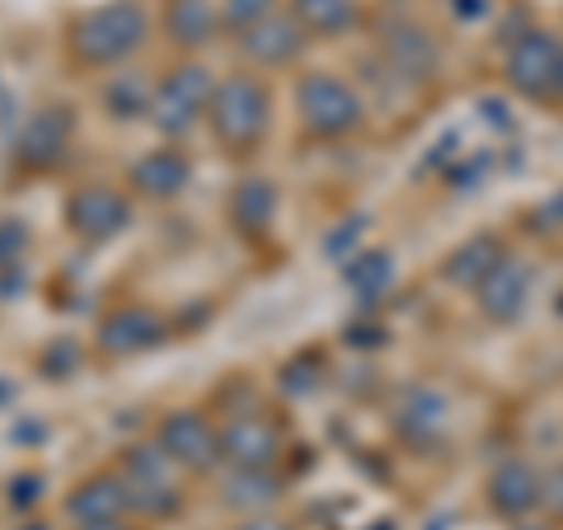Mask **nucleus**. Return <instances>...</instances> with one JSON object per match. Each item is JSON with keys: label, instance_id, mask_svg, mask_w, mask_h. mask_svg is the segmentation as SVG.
<instances>
[{"label": "nucleus", "instance_id": "nucleus-1", "mask_svg": "<svg viewBox=\"0 0 563 530\" xmlns=\"http://www.w3.org/2000/svg\"><path fill=\"white\" fill-rule=\"evenodd\" d=\"M207 132L225 161H254L273 132V90L254 70H231L217 80L207 109Z\"/></svg>", "mask_w": 563, "mask_h": 530}, {"label": "nucleus", "instance_id": "nucleus-2", "mask_svg": "<svg viewBox=\"0 0 563 530\" xmlns=\"http://www.w3.org/2000/svg\"><path fill=\"white\" fill-rule=\"evenodd\" d=\"M151 38V14L141 0H103L66 24V52L80 70H109L132 62Z\"/></svg>", "mask_w": 563, "mask_h": 530}, {"label": "nucleus", "instance_id": "nucleus-3", "mask_svg": "<svg viewBox=\"0 0 563 530\" xmlns=\"http://www.w3.org/2000/svg\"><path fill=\"white\" fill-rule=\"evenodd\" d=\"M362 118H366L362 95L343 76H333V70H306L296 80V122H301L306 141H320V146L347 141L362 128Z\"/></svg>", "mask_w": 563, "mask_h": 530}, {"label": "nucleus", "instance_id": "nucleus-4", "mask_svg": "<svg viewBox=\"0 0 563 530\" xmlns=\"http://www.w3.org/2000/svg\"><path fill=\"white\" fill-rule=\"evenodd\" d=\"M217 70L198 57L174 62L161 80H155V99H151V128L165 141L188 136L198 122H207L211 95H217Z\"/></svg>", "mask_w": 563, "mask_h": 530}, {"label": "nucleus", "instance_id": "nucleus-5", "mask_svg": "<svg viewBox=\"0 0 563 530\" xmlns=\"http://www.w3.org/2000/svg\"><path fill=\"white\" fill-rule=\"evenodd\" d=\"M122 474V484H128V498H132V517H179V507H184V493L179 484H174V465L169 455L155 446V437L151 441H136V446H122L118 455V465Z\"/></svg>", "mask_w": 563, "mask_h": 530}, {"label": "nucleus", "instance_id": "nucleus-6", "mask_svg": "<svg viewBox=\"0 0 563 530\" xmlns=\"http://www.w3.org/2000/svg\"><path fill=\"white\" fill-rule=\"evenodd\" d=\"M559 66H563V43L550 29H526L512 38L503 57V80L507 90L521 99H550L559 90Z\"/></svg>", "mask_w": 563, "mask_h": 530}, {"label": "nucleus", "instance_id": "nucleus-7", "mask_svg": "<svg viewBox=\"0 0 563 530\" xmlns=\"http://www.w3.org/2000/svg\"><path fill=\"white\" fill-rule=\"evenodd\" d=\"M132 225V198L113 184H80L66 198V231L90 250L113 244Z\"/></svg>", "mask_w": 563, "mask_h": 530}, {"label": "nucleus", "instance_id": "nucleus-8", "mask_svg": "<svg viewBox=\"0 0 563 530\" xmlns=\"http://www.w3.org/2000/svg\"><path fill=\"white\" fill-rule=\"evenodd\" d=\"M169 343V320L155 306H141V300H122L95 329V347L99 357L109 362H128L141 357V352H155Z\"/></svg>", "mask_w": 563, "mask_h": 530}, {"label": "nucleus", "instance_id": "nucleus-9", "mask_svg": "<svg viewBox=\"0 0 563 530\" xmlns=\"http://www.w3.org/2000/svg\"><path fill=\"white\" fill-rule=\"evenodd\" d=\"M155 446L188 474H211L221 461V428L198 409H169L155 422Z\"/></svg>", "mask_w": 563, "mask_h": 530}, {"label": "nucleus", "instance_id": "nucleus-10", "mask_svg": "<svg viewBox=\"0 0 563 530\" xmlns=\"http://www.w3.org/2000/svg\"><path fill=\"white\" fill-rule=\"evenodd\" d=\"M70 132H76V113L66 103H47V109L29 113V122L14 136V165L20 174H52L66 161Z\"/></svg>", "mask_w": 563, "mask_h": 530}, {"label": "nucleus", "instance_id": "nucleus-11", "mask_svg": "<svg viewBox=\"0 0 563 530\" xmlns=\"http://www.w3.org/2000/svg\"><path fill=\"white\" fill-rule=\"evenodd\" d=\"M287 437L268 413H235L221 422V461L231 470H277Z\"/></svg>", "mask_w": 563, "mask_h": 530}, {"label": "nucleus", "instance_id": "nucleus-12", "mask_svg": "<svg viewBox=\"0 0 563 530\" xmlns=\"http://www.w3.org/2000/svg\"><path fill=\"white\" fill-rule=\"evenodd\" d=\"M235 47H240V57L250 62L254 70H287V66H296V62L306 57L310 33L291 20V10H287V5H282V10L268 14L263 24L244 29L240 38H235Z\"/></svg>", "mask_w": 563, "mask_h": 530}, {"label": "nucleus", "instance_id": "nucleus-13", "mask_svg": "<svg viewBox=\"0 0 563 530\" xmlns=\"http://www.w3.org/2000/svg\"><path fill=\"white\" fill-rule=\"evenodd\" d=\"M188 184H192V161H188V151L174 146V141L146 151L128 169V188L136 192V198H146V202H174Z\"/></svg>", "mask_w": 563, "mask_h": 530}, {"label": "nucleus", "instance_id": "nucleus-14", "mask_svg": "<svg viewBox=\"0 0 563 530\" xmlns=\"http://www.w3.org/2000/svg\"><path fill=\"white\" fill-rule=\"evenodd\" d=\"M380 57L404 80H432L437 76V43L418 20H385L380 29Z\"/></svg>", "mask_w": 563, "mask_h": 530}, {"label": "nucleus", "instance_id": "nucleus-15", "mask_svg": "<svg viewBox=\"0 0 563 530\" xmlns=\"http://www.w3.org/2000/svg\"><path fill=\"white\" fill-rule=\"evenodd\" d=\"M531 287H536L531 263H521V258L507 254L498 268H493L479 287H474V296H479V314H484V320H493V324L521 320L526 300H531Z\"/></svg>", "mask_w": 563, "mask_h": 530}, {"label": "nucleus", "instance_id": "nucleus-16", "mask_svg": "<svg viewBox=\"0 0 563 530\" xmlns=\"http://www.w3.org/2000/svg\"><path fill=\"white\" fill-rule=\"evenodd\" d=\"M161 29H165V38L184 52V57H198V52H207L225 33L217 0H165L161 5Z\"/></svg>", "mask_w": 563, "mask_h": 530}, {"label": "nucleus", "instance_id": "nucleus-17", "mask_svg": "<svg viewBox=\"0 0 563 530\" xmlns=\"http://www.w3.org/2000/svg\"><path fill=\"white\" fill-rule=\"evenodd\" d=\"M132 511L128 484H122L118 470H99L85 474V479L66 493V521L70 526H90V521H118Z\"/></svg>", "mask_w": 563, "mask_h": 530}, {"label": "nucleus", "instance_id": "nucleus-18", "mask_svg": "<svg viewBox=\"0 0 563 530\" xmlns=\"http://www.w3.org/2000/svg\"><path fill=\"white\" fill-rule=\"evenodd\" d=\"M484 498L493 507V517L503 521H526L531 511H540V470L526 461H503L488 474Z\"/></svg>", "mask_w": 563, "mask_h": 530}, {"label": "nucleus", "instance_id": "nucleus-19", "mask_svg": "<svg viewBox=\"0 0 563 530\" xmlns=\"http://www.w3.org/2000/svg\"><path fill=\"white\" fill-rule=\"evenodd\" d=\"M277 184L273 179H240L225 198V221L240 240H263L277 221Z\"/></svg>", "mask_w": 563, "mask_h": 530}, {"label": "nucleus", "instance_id": "nucleus-20", "mask_svg": "<svg viewBox=\"0 0 563 530\" xmlns=\"http://www.w3.org/2000/svg\"><path fill=\"white\" fill-rule=\"evenodd\" d=\"M395 432L409 441V446H432L437 437H442L446 428V399L442 395H432V390H404L395 399Z\"/></svg>", "mask_w": 563, "mask_h": 530}, {"label": "nucleus", "instance_id": "nucleus-21", "mask_svg": "<svg viewBox=\"0 0 563 530\" xmlns=\"http://www.w3.org/2000/svg\"><path fill=\"white\" fill-rule=\"evenodd\" d=\"M282 493H287V479L277 470H225L221 479V503L240 517H258V511L277 507Z\"/></svg>", "mask_w": 563, "mask_h": 530}, {"label": "nucleus", "instance_id": "nucleus-22", "mask_svg": "<svg viewBox=\"0 0 563 530\" xmlns=\"http://www.w3.org/2000/svg\"><path fill=\"white\" fill-rule=\"evenodd\" d=\"M291 20L310 33V43H333V38H347L352 29L362 24V5L357 0H287Z\"/></svg>", "mask_w": 563, "mask_h": 530}, {"label": "nucleus", "instance_id": "nucleus-23", "mask_svg": "<svg viewBox=\"0 0 563 530\" xmlns=\"http://www.w3.org/2000/svg\"><path fill=\"white\" fill-rule=\"evenodd\" d=\"M507 258V250H503V240L498 235H474L470 244H461L451 258H446V281L451 287H465V291H474L479 281L498 268V263Z\"/></svg>", "mask_w": 563, "mask_h": 530}, {"label": "nucleus", "instance_id": "nucleus-24", "mask_svg": "<svg viewBox=\"0 0 563 530\" xmlns=\"http://www.w3.org/2000/svg\"><path fill=\"white\" fill-rule=\"evenodd\" d=\"M151 99H155V80H146L141 70H122V76L103 85V113L113 122L151 118Z\"/></svg>", "mask_w": 563, "mask_h": 530}, {"label": "nucleus", "instance_id": "nucleus-25", "mask_svg": "<svg viewBox=\"0 0 563 530\" xmlns=\"http://www.w3.org/2000/svg\"><path fill=\"white\" fill-rule=\"evenodd\" d=\"M343 277H347V287L357 291L366 306H372V300H380L385 291L395 287V258L385 254V250L352 254V258H347V268H343Z\"/></svg>", "mask_w": 563, "mask_h": 530}, {"label": "nucleus", "instance_id": "nucleus-26", "mask_svg": "<svg viewBox=\"0 0 563 530\" xmlns=\"http://www.w3.org/2000/svg\"><path fill=\"white\" fill-rule=\"evenodd\" d=\"M221 5V29H225V38H240L244 29H254L263 24L268 14L282 10V0H217Z\"/></svg>", "mask_w": 563, "mask_h": 530}, {"label": "nucleus", "instance_id": "nucleus-27", "mask_svg": "<svg viewBox=\"0 0 563 530\" xmlns=\"http://www.w3.org/2000/svg\"><path fill=\"white\" fill-rule=\"evenodd\" d=\"M24 254H29V221L0 217V273H20Z\"/></svg>", "mask_w": 563, "mask_h": 530}, {"label": "nucleus", "instance_id": "nucleus-28", "mask_svg": "<svg viewBox=\"0 0 563 530\" xmlns=\"http://www.w3.org/2000/svg\"><path fill=\"white\" fill-rule=\"evenodd\" d=\"M540 507L550 511L554 521H563V465L540 474Z\"/></svg>", "mask_w": 563, "mask_h": 530}, {"label": "nucleus", "instance_id": "nucleus-29", "mask_svg": "<svg viewBox=\"0 0 563 530\" xmlns=\"http://www.w3.org/2000/svg\"><path fill=\"white\" fill-rule=\"evenodd\" d=\"M43 479H38V474H24V479H10V507H33V503H38L43 498V488H38Z\"/></svg>", "mask_w": 563, "mask_h": 530}, {"label": "nucleus", "instance_id": "nucleus-30", "mask_svg": "<svg viewBox=\"0 0 563 530\" xmlns=\"http://www.w3.org/2000/svg\"><path fill=\"white\" fill-rule=\"evenodd\" d=\"M231 530H291L282 517H268V511H258V517H240V526H231Z\"/></svg>", "mask_w": 563, "mask_h": 530}, {"label": "nucleus", "instance_id": "nucleus-31", "mask_svg": "<svg viewBox=\"0 0 563 530\" xmlns=\"http://www.w3.org/2000/svg\"><path fill=\"white\" fill-rule=\"evenodd\" d=\"M76 530H132L128 517H118V521H90V526H76Z\"/></svg>", "mask_w": 563, "mask_h": 530}, {"label": "nucleus", "instance_id": "nucleus-32", "mask_svg": "<svg viewBox=\"0 0 563 530\" xmlns=\"http://www.w3.org/2000/svg\"><path fill=\"white\" fill-rule=\"evenodd\" d=\"M554 95H559V99H563V66H559V90H554Z\"/></svg>", "mask_w": 563, "mask_h": 530}, {"label": "nucleus", "instance_id": "nucleus-33", "mask_svg": "<svg viewBox=\"0 0 563 530\" xmlns=\"http://www.w3.org/2000/svg\"><path fill=\"white\" fill-rule=\"evenodd\" d=\"M517 530H544V526H517Z\"/></svg>", "mask_w": 563, "mask_h": 530}]
</instances>
